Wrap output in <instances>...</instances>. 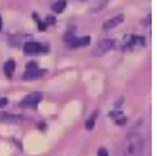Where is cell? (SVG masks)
I'll return each mask as SVG.
<instances>
[{
  "label": "cell",
  "instance_id": "11",
  "mask_svg": "<svg viewBox=\"0 0 157 156\" xmlns=\"http://www.w3.org/2000/svg\"><path fill=\"white\" fill-rule=\"evenodd\" d=\"M66 0H58V2L54 3L53 5V10L57 12V13H62L64 10V8H66Z\"/></svg>",
  "mask_w": 157,
  "mask_h": 156
},
{
  "label": "cell",
  "instance_id": "16",
  "mask_svg": "<svg viewBox=\"0 0 157 156\" xmlns=\"http://www.w3.org/2000/svg\"><path fill=\"white\" fill-rule=\"evenodd\" d=\"M36 67H37V64L34 61H31V62H29L27 64H26V70H32V68H36Z\"/></svg>",
  "mask_w": 157,
  "mask_h": 156
},
{
  "label": "cell",
  "instance_id": "10",
  "mask_svg": "<svg viewBox=\"0 0 157 156\" xmlns=\"http://www.w3.org/2000/svg\"><path fill=\"white\" fill-rule=\"evenodd\" d=\"M14 68H16V63H14V61H13V60H9V61H6L4 63V72H5V75L8 77H10L13 75V72H14Z\"/></svg>",
  "mask_w": 157,
  "mask_h": 156
},
{
  "label": "cell",
  "instance_id": "7",
  "mask_svg": "<svg viewBox=\"0 0 157 156\" xmlns=\"http://www.w3.org/2000/svg\"><path fill=\"white\" fill-rule=\"evenodd\" d=\"M90 43V36H85V37H75L72 41L68 44L70 48H80V47H86Z\"/></svg>",
  "mask_w": 157,
  "mask_h": 156
},
{
  "label": "cell",
  "instance_id": "8",
  "mask_svg": "<svg viewBox=\"0 0 157 156\" xmlns=\"http://www.w3.org/2000/svg\"><path fill=\"white\" fill-rule=\"evenodd\" d=\"M43 74H44V70H40L39 67L32 68V70H26L23 79H35V77H40Z\"/></svg>",
  "mask_w": 157,
  "mask_h": 156
},
{
  "label": "cell",
  "instance_id": "17",
  "mask_svg": "<svg viewBox=\"0 0 157 156\" xmlns=\"http://www.w3.org/2000/svg\"><path fill=\"white\" fill-rule=\"evenodd\" d=\"M98 156H108V152H107V150L106 148H99V150H98Z\"/></svg>",
  "mask_w": 157,
  "mask_h": 156
},
{
  "label": "cell",
  "instance_id": "19",
  "mask_svg": "<svg viewBox=\"0 0 157 156\" xmlns=\"http://www.w3.org/2000/svg\"><path fill=\"white\" fill-rule=\"evenodd\" d=\"M6 103H8V98H0V107H3V106H5Z\"/></svg>",
  "mask_w": 157,
  "mask_h": 156
},
{
  "label": "cell",
  "instance_id": "3",
  "mask_svg": "<svg viewBox=\"0 0 157 156\" xmlns=\"http://www.w3.org/2000/svg\"><path fill=\"white\" fill-rule=\"evenodd\" d=\"M49 49L48 45L36 41H26L23 44V50L27 54H36V53H47Z\"/></svg>",
  "mask_w": 157,
  "mask_h": 156
},
{
  "label": "cell",
  "instance_id": "4",
  "mask_svg": "<svg viewBox=\"0 0 157 156\" xmlns=\"http://www.w3.org/2000/svg\"><path fill=\"white\" fill-rule=\"evenodd\" d=\"M43 98V94L41 93H31L29 96H26L25 98L21 101V103H19V106L21 107H29V108H34L39 105V102L41 101Z\"/></svg>",
  "mask_w": 157,
  "mask_h": 156
},
{
  "label": "cell",
  "instance_id": "12",
  "mask_svg": "<svg viewBox=\"0 0 157 156\" xmlns=\"http://www.w3.org/2000/svg\"><path fill=\"white\" fill-rule=\"evenodd\" d=\"M22 41H23V39H22V36H12L10 39H9V44L10 45H13V47H19V45L22 44Z\"/></svg>",
  "mask_w": 157,
  "mask_h": 156
},
{
  "label": "cell",
  "instance_id": "6",
  "mask_svg": "<svg viewBox=\"0 0 157 156\" xmlns=\"http://www.w3.org/2000/svg\"><path fill=\"white\" fill-rule=\"evenodd\" d=\"M124 21V14H119V16H116V17H112V18H109L108 21H106L103 23V30L106 31V30H109V29H113L116 27L117 25H120L121 22Z\"/></svg>",
  "mask_w": 157,
  "mask_h": 156
},
{
  "label": "cell",
  "instance_id": "2",
  "mask_svg": "<svg viewBox=\"0 0 157 156\" xmlns=\"http://www.w3.org/2000/svg\"><path fill=\"white\" fill-rule=\"evenodd\" d=\"M113 45H115V43H113L112 39H102V40L95 45V48L93 49V52H91V54L94 57L104 56L113 48Z\"/></svg>",
  "mask_w": 157,
  "mask_h": 156
},
{
  "label": "cell",
  "instance_id": "18",
  "mask_svg": "<svg viewBox=\"0 0 157 156\" xmlns=\"http://www.w3.org/2000/svg\"><path fill=\"white\" fill-rule=\"evenodd\" d=\"M54 23H56V19H54L53 17L49 16V17L47 18V25H54Z\"/></svg>",
  "mask_w": 157,
  "mask_h": 156
},
{
  "label": "cell",
  "instance_id": "5",
  "mask_svg": "<svg viewBox=\"0 0 157 156\" xmlns=\"http://www.w3.org/2000/svg\"><path fill=\"white\" fill-rule=\"evenodd\" d=\"M23 120L22 116L19 115H12V114H0V121L3 123H8V124H18V123H21Z\"/></svg>",
  "mask_w": 157,
  "mask_h": 156
},
{
  "label": "cell",
  "instance_id": "9",
  "mask_svg": "<svg viewBox=\"0 0 157 156\" xmlns=\"http://www.w3.org/2000/svg\"><path fill=\"white\" fill-rule=\"evenodd\" d=\"M111 118H112L115 121H116V124H119V125H124L126 123V118L122 115L121 111H113V112H111Z\"/></svg>",
  "mask_w": 157,
  "mask_h": 156
},
{
  "label": "cell",
  "instance_id": "13",
  "mask_svg": "<svg viewBox=\"0 0 157 156\" xmlns=\"http://www.w3.org/2000/svg\"><path fill=\"white\" fill-rule=\"evenodd\" d=\"M95 118H97V112H94L93 115L90 116V119H89L86 123H85V127H86L88 131H91V129H93L94 123H95Z\"/></svg>",
  "mask_w": 157,
  "mask_h": 156
},
{
  "label": "cell",
  "instance_id": "1",
  "mask_svg": "<svg viewBox=\"0 0 157 156\" xmlns=\"http://www.w3.org/2000/svg\"><path fill=\"white\" fill-rule=\"evenodd\" d=\"M124 156H143V138L139 133L130 132L126 135Z\"/></svg>",
  "mask_w": 157,
  "mask_h": 156
},
{
  "label": "cell",
  "instance_id": "14",
  "mask_svg": "<svg viewBox=\"0 0 157 156\" xmlns=\"http://www.w3.org/2000/svg\"><path fill=\"white\" fill-rule=\"evenodd\" d=\"M32 18H35V21L37 22L39 30H40V31H45V30H47V23H44L43 21H40V18L37 17V14H32Z\"/></svg>",
  "mask_w": 157,
  "mask_h": 156
},
{
  "label": "cell",
  "instance_id": "15",
  "mask_svg": "<svg viewBox=\"0 0 157 156\" xmlns=\"http://www.w3.org/2000/svg\"><path fill=\"white\" fill-rule=\"evenodd\" d=\"M75 37H76V36L72 34V32H66V34L63 35V41H64V43H67V44H70Z\"/></svg>",
  "mask_w": 157,
  "mask_h": 156
},
{
  "label": "cell",
  "instance_id": "20",
  "mask_svg": "<svg viewBox=\"0 0 157 156\" xmlns=\"http://www.w3.org/2000/svg\"><path fill=\"white\" fill-rule=\"evenodd\" d=\"M2 27H3V19L0 17V31H2Z\"/></svg>",
  "mask_w": 157,
  "mask_h": 156
}]
</instances>
